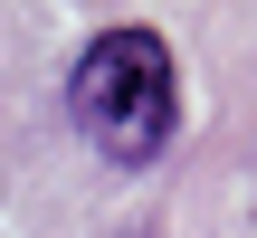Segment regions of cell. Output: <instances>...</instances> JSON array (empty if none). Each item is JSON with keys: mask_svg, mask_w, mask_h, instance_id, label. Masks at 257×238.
Returning <instances> with one entry per match:
<instances>
[{"mask_svg": "<svg viewBox=\"0 0 257 238\" xmlns=\"http://www.w3.org/2000/svg\"><path fill=\"white\" fill-rule=\"evenodd\" d=\"M67 114L114 172H153L181 134V67L162 29H95L67 67Z\"/></svg>", "mask_w": 257, "mask_h": 238, "instance_id": "cell-1", "label": "cell"}]
</instances>
